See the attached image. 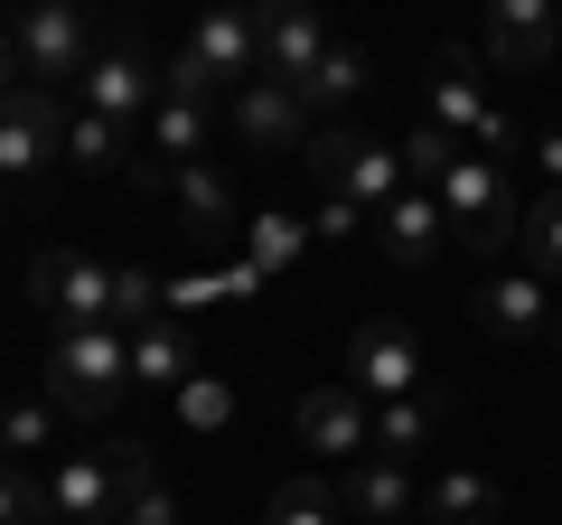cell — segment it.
<instances>
[{
	"label": "cell",
	"instance_id": "f1b7e54d",
	"mask_svg": "<svg viewBox=\"0 0 562 525\" xmlns=\"http://www.w3.org/2000/svg\"><path fill=\"white\" fill-rule=\"evenodd\" d=\"M169 413H179L188 432H225V423H235V384H225V376H188L179 394H169Z\"/></svg>",
	"mask_w": 562,
	"mask_h": 525
},
{
	"label": "cell",
	"instance_id": "44dd1931",
	"mask_svg": "<svg viewBox=\"0 0 562 525\" xmlns=\"http://www.w3.org/2000/svg\"><path fill=\"white\" fill-rule=\"evenodd\" d=\"M188 376H198V347H188V328H179V320L132 328V384H160V394H179Z\"/></svg>",
	"mask_w": 562,
	"mask_h": 525
},
{
	"label": "cell",
	"instance_id": "603a6c76",
	"mask_svg": "<svg viewBox=\"0 0 562 525\" xmlns=\"http://www.w3.org/2000/svg\"><path fill=\"white\" fill-rule=\"evenodd\" d=\"M301 254H310V225H301V216H281V206H272V216L244 225V262H254L262 282H281V272H291Z\"/></svg>",
	"mask_w": 562,
	"mask_h": 525
},
{
	"label": "cell",
	"instance_id": "5bb4252c",
	"mask_svg": "<svg viewBox=\"0 0 562 525\" xmlns=\"http://www.w3.org/2000/svg\"><path fill=\"white\" fill-rule=\"evenodd\" d=\"M338 506L357 525H413L422 516V479H413V460H357L338 479Z\"/></svg>",
	"mask_w": 562,
	"mask_h": 525
},
{
	"label": "cell",
	"instance_id": "ac0fdd59",
	"mask_svg": "<svg viewBox=\"0 0 562 525\" xmlns=\"http://www.w3.org/2000/svg\"><path fill=\"white\" fill-rule=\"evenodd\" d=\"M375 244H384V262L422 272V262H431V254L450 244V216H441V198H431V188H403V198L375 216Z\"/></svg>",
	"mask_w": 562,
	"mask_h": 525
},
{
	"label": "cell",
	"instance_id": "7c38bea8",
	"mask_svg": "<svg viewBox=\"0 0 562 525\" xmlns=\"http://www.w3.org/2000/svg\"><path fill=\"white\" fill-rule=\"evenodd\" d=\"M347 384H357L366 404H403V394H422V347H413V328L366 320L357 338H347Z\"/></svg>",
	"mask_w": 562,
	"mask_h": 525
},
{
	"label": "cell",
	"instance_id": "74e56055",
	"mask_svg": "<svg viewBox=\"0 0 562 525\" xmlns=\"http://www.w3.org/2000/svg\"><path fill=\"white\" fill-rule=\"evenodd\" d=\"M413 525H422V516H413Z\"/></svg>",
	"mask_w": 562,
	"mask_h": 525
},
{
	"label": "cell",
	"instance_id": "484cf974",
	"mask_svg": "<svg viewBox=\"0 0 562 525\" xmlns=\"http://www.w3.org/2000/svg\"><path fill=\"white\" fill-rule=\"evenodd\" d=\"M122 150H132L122 122H103V113H76V122H66V169H85V179H94V169H122Z\"/></svg>",
	"mask_w": 562,
	"mask_h": 525
},
{
	"label": "cell",
	"instance_id": "4fadbf2b",
	"mask_svg": "<svg viewBox=\"0 0 562 525\" xmlns=\"http://www.w3.org/2000/svg\"><path fill=\"white\" fill-rule=\"evenodd\" d=\"M225 132H235L244 150H310V103L291 94V85L254 76V85L225 94Z\"/></svg>",
	"mask_w": 562,
	"mask_h": 525
},
{
	"label": "cell",
	"instance_id": "277c9868",
	"mask_svg": "<svg viewBox=\"0 0 562 525\" xmlns=\"http://www.w3.org/2000/svg\"><path fill=\"white\" fill-rule=\"evenodd\" d=\"M431 198H441V216H450V235L469 244V254H506V244H516V188H506V169L487 160V150H460V160H450V179L431 188Z\"/></svg>",
	"mask_w": 562,
	"mask_h": 525
},
{
	"label": "cell",
	"instance_id": "ffe728a7",
	"mask_svg": "<svg viewBox=\"0 0 562 525\" xmlns=\"http://www.w3.org/2000/svg\"><path fill=\"white\" fill-rule=\"evenodd\" d=\"M450 423L441 394H403V404H375V460H413V450H431Z\"/></svg>",
	"mask_w": 562,
	"mask_h": 525
},
{
	"label": "cell",
	"instance_id": "52a82bcc",
	"mask_svg": "<svg viewBox=\"0 0 562 525\" xmlns=\"http://www.w3.org/2000/svg\"><path fill=\"white\" fill-rule=\"evenodd\" d=\"M160 94H169V66L150 57L140 38H103V47H94V66H85V113L140 132V122L160 113Z\"/></svg>",
	"mask_w": 562,
	"mask_h": 525
},
{
	"label": "cell",
	"instance_id": "30bf717a",
	"mask_svg": "<svg viewBox=\"0 0 562 525\" xmlns=\"http://www.w3.org/2000/svg\"><path fill=\"white\" fill-rule=\"evenodd\" d=\"M553 47H562V10L553 0H497V10L479 20V57L506 66V76H543Z\"/></svg>",
	"mask_w": 562,
	"mask_h": 525
},
{
	"label": "cell",
	"instance_id": "9c48e42d",
	"mask_svg": "<svg viewBox=\"0 0 562 525\" xmlns=\"http://www.w3.org/2000/svg\"><path fill=\"white\" fill-rule=\"evenodd\" d=\"M29 301L57 328H113V262L57 244V254H38V272H29Z\"/></svg>",
	"mask_w": 562,
	"mask_h": 525
},
{
	"label": "cell",
	"instance_id": "ba28073f",
	"mask_svg": "<svg viewBox=\"0 0 562 525\" xmlns=\"http://www.w3.org/2000/svg\"><path fill=\"white\" fill-rule=\"evenodd\" d=\"M66 103L57 94H38V85H20V94L0 103V188H29L38 169H57L66 160Z\"/></svg>",
	"mask_w": 562,
	"mask_h": 525
},
{
	"label": "cell",
	"instance_id": "8992f818",
	"mask_svg": "<svg viewBox=\"0 0 562 525\" xmlns=\"http://www.w3.org/2000/svg\"><path fill=\"white\" fill-rule=\"evenodd\" d=\"M10 57H20V76L38 85V94L85 85V66H94V20H85V10H66V0H38V10H20V20H10Z\"/></svg>",
	"mask_w": 562,
	"mask_h": 525
},
{
	"label": "cell",
	"instance_id": "4316f807",
	"mask_svg": "<svg viewBox=\"0 0 562 525\" xmlns=\"http://www.w3.org/2000/svg\"><path fill=\"white\" fill-rule=\"evenodd\" d=\"M516 244H525V272L535 282H562V198H535V216L516 225Z\"/></svg>",
	"mask_w": 562,
	"mask_h": 525
},
{
	"label": "cell",
	"instance_id": "cb8c5ba5",
	"mask_svg": "<svg viewBox=\"0 0 562 525\" xmlns=\"http://www.w3.org/2000/svg\"><path fill=\"white\" fill-rule=\"evenodd\" d=\"M206 132H216V113H206V103H179V94H160V113H150V150H169V169L206 160Z\"/></svg>",
	"mask_w": 562,
	"mask_h": 525
},
{
	"label": "cell",
	"instance_id": "f546056e",
	"mask_svg": "<svg viewBox=\"0 0 562 525\" xmlns=\"http://www.w3.org/2000/svg\"><path fill=\"white\" fill-rule=\"evenodd\" d=\"M57 423H66L57 404H10V413H0V460H29V450H47V442H57Z\"/></svg>",
	"mask_w": 562,
	"mask_h": 525
},
{
	"label": "cell",
	"instance_id": "9a60e30c",
	"mask_svg": "<svg viewBox=\"0 0 562 525\" xmlns=\"http://www.w3.org/2000/svg\"><path fill=\"white\" fill-rule=\"evenodd\" d=\"M543 291H553V282H535V272H487L469 310H479V328H487V338L525 347V338H543V328H553V301H543Z\"/></svg>",
	"mask_w": 562,
	"mask_h": 525
},
{
	"label": "cell",
	"instance_id": "d6986e66",
	"mask_svg": "<svg viewBox=\"0 0 562 525\" xmlns=\"http://www.w3.org/2000/svg\"><path fill=\"white\" fill-rule=\"evenodd\" d=\"M150 188H169L179 198V216L198 225V235H216V225H235L244 206H235V179H225L216 160H188V169H150Z\"/></svg>",
	"mask_w": 562,
	"mask_h": 525
},
{
	"label": "cell",
	"instance_id": "7a4b0ae2",
	"mask_svg": "<svg viewBox=\"0 0 562 525\" xmlns=\"http://www.w3.org/2000/svg\"><path fill=\"white\" fill-rule=\"evenodd\" d=\"M132 488H150V442L66 450V460L47 469V525H113Z\"/></svg>",
	"mask_w": 562,
	"mask_h": 525
},
{
	"label": "cell",
	"instance_id": "d6a6232c",
	"mask_svg": "<svg viewBox=\"0 0 562 525\" xmlns=\"http://www.w3.org/2000/svg\"><path fill=\"white\" fill-rule=\"evenodd\" d=\"M113 525H179V488H160V479H150V488H132Z\"/></svg>",
	"mask_w": 562,
	"mask_h": 525
},
{
	"label": "cell",
	"instance_id": "8fae6325",
	"mask_svg": "<svg viewBox=\"0 0 562 525\" xmlns=\"http://www.w3.org/2000/svg\"><path fill=\"white\" fill-rule=\"evenodd\" d=\"M301 442L319 450V460H375V404H366L347 376L310 384L301 394Z\"/></svg>",
	"mask_w": 562,
	"mask_h": 525
},
{
	"label": "cell",
	"instance_id": "e575fe53",
	"mask_svg": "<svg viewBox=\"0 0 562 525\" xmlns=\"http://www.w3.org/2000/svg\"><path fill=\"white\" fill-rule=\"evenodd\" d=\"M535 169H543V198H562V132H535Z\"/></svg>",
	"mask_w": 562,
	"mask_h": 525
},
{
	"label": "cell",
	"instance_id": "d590c367",
	"mask_svg": "<svg viewBox=\"0 0 562 525\" xmlns=\"http://www.w3.org/2000/svg\"><path fill=\"white\" fill-rule=\"evenodd\" d=\"M20 94V57H10V29H0V103Z\"/></svg>",
	"mask_w": 562,
	"mask_h": 525
},
{
	"label": "cell",
	"instance_id": "3957f363",
	"mask_svg": "<svg viewBox=\"0 0 562 525\" xmlns=\"http://www.w3.org/2000/svg\"><path fill=\"white\" fill-rule=\"evenodd\" d=\"M254 76H262V20L254 10H206L188 29V47L169 57V94L179 103H216V94H235Z\"/></svg>",
	"mask_w": 562,
	"mask_h": 525
},
{
	"label": "cell",
	"instance_id": "5b68a950",
	"mask_svg": "<svg viewBox=\"0 0 562 525\" xmlns=\"http://www.w3.org/2000/svg\"><path fill=\"white\" fill-rule=\"evenodd\" d=\"M301 160L328 179V198L375 206V216L403 198V188H413V179H403V150H394V142H366V132H338V122H319V132H310Z\"/></svg>",
	"mask_w": 562,
	"mask_h": 525
},
{
	"label": "cell",
	"instance_id": "2e32d148",
	"mask_svg": "<svg viewBox=\"0 0 562 525\" xmlns=\"http://www.w3.org/2000/svg\"><path fill=\"white\" fill-rule=\"evenodd\" d=\"M422 122H441L450 142H487V150L516 142V113H497V103L479 94V76H460V66H441V76H431V113H422Z\"/></svg>",
	"mask_w": 562,
	"mask_h": 525
},
{
	"label": "cell",
	"instance_id": "4dcf8cb0",
	"mask_svg": "<svg viewBox=\"0 0 562 525\" xmlns=\"http://www.w3.org/2000/svg\"><path fill=\"white\" fill-rule=\"evenodd\" d=\"M338 516H347V506H338V488H319V479H291V488L272 498V516H262V525H338Z\"/></svg>",
	"mask_w": 562,
	"mask_h": 525
},
{
	"label": "cell",
	"instance_id": "8d00e7d4",
	"mask_svg": "<svg viewBox=\"0 0 562 525\" xmlns=\"http://www.w3.org/2000/svg\"><path fill=\"white\" fill-rule=\"evenodd\" d=\"M0 206H10V188H0Z\"/></svg>",
	"mask_w": 562,
	"mask_h": 525
},
{
	"label": "cell",
	"instance_id": "6da1fadb",
	"mask_svg": "<svg viewBox=\"0 0 562 525\" xmlns=\"http://www.w3.org/2000/svg\"><path fill=\"white\" fill-rule=\"evenodd\" d=\"M122 394H132V338L122 328H57V347H47V404L66 423H103V413H122Z\"/></svg>",
	"mask_w": 562,
	"mask_h": 525
},
{
	"label": "cell",
	"instance_id": "1f68e13d",
	"mask_svg": "<svg viewBox=\"0 0 562 525\" xmlns=\"http://www.w3.org/2000/svg\"><path fill=\"white\" fill-rule=\"evenodd\" d=\"M47 516V488H29L20 460H0V525H38Z\"/></svg>",
	"mask_w": 562,
	"mask_h": 525
},
{
	"label": "cell",
	"instance_id": "83f0119b",
	"mask_svg": "<svg viewBox=\"0 0 562 525\" xmlns=\"http://www.w3.org/2000/svg\"><path fill=\"white\" fill-rule=\"evenodd\" d=\"M460 150H469V142H450L441 122H413V132H403V179H413V188H441Z\"/></svg>",
	"mask_w": 562,
	"mask_h": 525
},
{
	"label": "cell",
	"instance_id": "d4e9b609",
	"mask_svg": "<svg viewBox=\"0 0 562 525\" xmlns=\"http://www.w3.org/2000/svg\"><path fill=\"white\" fill-rule=\"evenodd\" d=\"M366 76H375V57L338 38V47L319 57V76L301 85V103H310V113H338V103H357V94H366Z\"/></svg>",
	"mask_w": 562,
	"mask_h": 525
},
{
	"label": "cell",
	"instance_id": "7402d4cb",
	"mask_svg": "<svg viewBox=\"0 0 562 525\" xmlns=\"http://www.w3.org/2000/svg\"><path fill=\"white\" fill-rule=\"evenodd\" d=\"M487 516H497V479H479V469H441L422 488V525H487Z\"/></svg>",
	"mask_w": 562,
	"mask_h": 525
},
{
	"label": "cell",
	"instance_id": "836d02e7",
	"mask_svg": "<svg viewBox=\"0 0 562 525\" xmlns=\"http://www.w3.org/2000/svg\"><path fill=\"white\" fill-rule=\"evenodd\" d=\"M357 225H366V206H347V198H319V225H310V235H319V244H347Z\"/></svg>",
	"mask_w": 562,
	"mask_h": 525
},
{
	"label": "cell",
	"instance_id": "e0dca14e",
	"mask_svg": "<svg viewBox=\"0 0 562 525\" xmlns=\"http://www.w3.org/2000/svg\"><path fill=\"white\" fill-rule=\"evenodd\" d=\"M254 20H262V76L291 85V94H301V85L319 76V57L338 47L319 20H310V10H254Z\"/></svg>",
	"mask_w": 562,
	"mask_h": 525
}]
</instances>
